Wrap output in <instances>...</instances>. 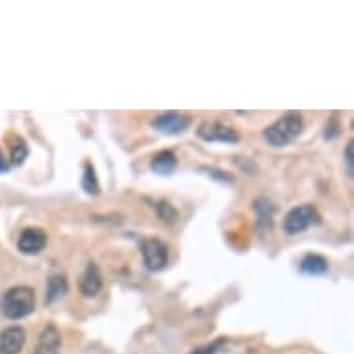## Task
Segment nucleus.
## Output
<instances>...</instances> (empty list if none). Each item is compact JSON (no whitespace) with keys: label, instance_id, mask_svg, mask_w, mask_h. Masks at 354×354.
I'll use <instances>...</instances> for the list:
<instances>
[{"label":"nucleus","instance_id":"20","mask_svg":"<svg viewBox=\"0 0 354 354\" xmlns=\"http://www.w3.org/2000/svg\"><path fill=\"white\" fill-rule=\"evenodd\" d=\"M353 145H354L353 141H348L347 149H345V163H347V171L351 178H353V174H354V160H353L354 147Z\"/></svg>","mask_w":354,"mask_h":354},{"label":"nucleus","instance_id":"11","mask_svg":"<svg viewBox=\"0 0 354 354\" xmlns=\"http://www.w3.org/2000/svg\"><path fill=\"white\" fill-rule=\"evenodd\" d=\"M301 273L310 274V277H319L328 271V261L321 254H306L301 260Z\"/></svg>","mask_w":354,"mask_h":354},{"label":"nucleus","instance_id":"16","mask_svg":"<svg viewBox=\"0 0 354 354\" xmlns=\"http://www.w3.org/2000/svg\"><path fill=\"white\" fill-rule=\"evenodd\" d=\"M82 187L87 195H99V180H97V174H95V167L91 163L87 162L84 165V176H82Z\"/></svg>","mask_w":354,"mask_h":354},{"label":"nucleus","instance_id":"9","mask_svg":"<svg viewBox=\"0 0 354 354\" xmlns=\"http://www.w3.org/2000/svg\"><path fill=\"white\" fill-rule=\"evenodd\" d=\"M26 343V332L21 326H8L0 332V354H19Z\"/></svg>","mask_w":354,"mask_h":354},{"label":"nucleus","instance_id":"3","mask_svg":"<svg viewBox=\"0 0 354 354\" xmlns=\"http://www.w3.org/2000/svg\"><path fill=\"white\" fill-rule=\"evenodd\" d=\"M321 223L319 209L315 208L314 204H301L291 208L284 217V232L288 236H297V234L304 232L310 227H315Z\"/></svg>","mask_w":354,"mask_h":354},{"label":"nucleus","instance_id":"18","mask_svg":"<svg viewBox=\"0 0 354 354\" xmlns=\"http://www.w3.org/2000/svg\"><path fill=\"white\" fill-rule=\"evenodd\" d=\"M339 130H342V127H339V119H337V115H332L330 121L326 122L325 127V140H334V138H337V136H339Z\"/></svg>","mask_w":354,"mask_h":354},{"label":"nucleus","instance_id":"7","mask_svg":"<svg viewBox=\"0 0 354 354\" xmlns=\"http://www.w3.org/2000/svg\"><path fill=\"white\" fill-rule=\"evenodd\" d=\"M47 232H45L43 228L28 227L19 234L17 247L23 254L35 256L39 254V252H43V249L47 247Z\"/></svg>","mask_w":354,"mask_h":354},{"label":"nucleus","instance_id":"17","mask_svg":"<svg viewBox=\"0 0 354 354\" xmlns=\"http://www.w3.org/2000/svg\"><path fill=\"white\" fill-rule=\"evenodd\" d=\"M156 214L163 223H169V225L178 219V212H176V208H174L171 203H167V201H162V203L156 204Z\"/></svg>","mask_w":354,"mask_h":354},{"label":"nucleus","instance_id":"6","mask_svg":"<svg viewBox=\"0 0 354 354\" xmlns=\"http://www.w3.org/2000/svg\"><path fill=\"white\" fill-rule=\"evenodd\" d=\"M151 124L154 130L162 132V134L176 136L187 130V127L192 124V119L186 113H180V111H163V113H158L152 119Z\"/></svg>","mask_w":354,"mask_h":354},{"label":"nucleus","instance_id":"12","mask_svg":"<svg viewBox=\"0 0 354 354\" xmlns=\"http://www.w3.org/2000/svg\"><path fill=\"white\" fill-rule=\"evenodd\" d=\"M176 165H178V162H176V156H174L173 151H160L151 162V169L158 174L174 173Z\"/></svg>","mask_w":354,"mask_h":354},{"label":"nucleus","instance_id":"4","mask_svg":"<svg viewBox=\"0 0 354 354\" xmlns=\"http://www.w3.org/2000/svg\"><path fill=\"white\" fill-rule=\"evenodd\" d=\"M141 256L149 271H163L169 263V247L165 241L158 238H147L141 241Z\"/></svg>","mask_w":354,"mask_h":354},{"label":"nucleus","instance_id":"21","mask_svg":"<svg viewBox=\"0 0 354 354\" xmlns=\"http://www.w3.org/2000/svg\"><path fill=\"white\" fill-rule=\"evenodd\" d=\"M208 173L212 178H217L219 182H232V178L228 176V173H221V171H215V169H209Z\"/></svg>","mask_w":354,"mask_h":354},{"label":"nucleus","instance_id":"13","mask_svg":"<svg viewBox=\"0 0 354 354\" xmlns=\"http://www.w3.org/2000/svg\"><path fill=\"white\" fill-rule=\"evenodd\" d=\"M67 291H69L67 279L62 277V274H53L47 284V304H54V302L62 301L67 295Z\"/></svg>","mask_w":354,"mask_h":354},{"label":"nucleus","instance_id":"1","mask_svg":"<svg viewBox=\"0 0 354 354\" xmlns=\"http://www.w3.org/2000/svg\"><path fill=\"white\" fill-rule=\"evenodd\" d=\"M35 310V293L28 286H15L0 299V312L6 319L17 321L28 317Z\"/></svg>","mask_w":354,"mask_h":354},{"label":"nucleus","instance_id":"5","mask_svg":"<svg viewBox=\"0 0 354 354\" xmlns=\"http://www.w3.org/2000/svg\"><path fill=\"white\" fill-rule=\"evenodd\" d=\"M197 136L201 140L208 141V143H214V141H219V143H239L241 141V134L236 128L221 121L203 122L198 127Z\"/></svg>","mask_w":354,"mask_h":354},{"label":"nucleus","instance_id":"14","mask_svg":"<svg viewBox=\"0 0 354 354\" xmlns=\"http://www.w3.org/2000/svg\"><path fill=\"white\" fill-rule=\"evenodd\" d=\"M28 158V145L21 136L10 138V165H23Z\"/></svg>","mask_w":354,"mask_h":354},{"label":"nucleus","instance_id":"2","mask_svg":"<svg viewBox=\"0 0 354 354\" xmlns=\"http://www.w3.org/2000/svg\"><path fill=\"white\" fill-rule=\"evenodd\" d=\"M302 128H304V121H302L301 113L290 111L263 130V140L268 141L271 147L290 145L291 141L299 138Z\"/></svg>","mask_w":354,"mask_h":354},{"label":"nucleus","instance_id":"19","mask_svg":"<svg viewBox=\"0 0 354 354\" xmlns=\"http://www.w3.org/2000/svg\"><path fill=\"white\" fill-rule=\"evenodd\" d=\"M225 345V339H217V342H212L208 345H203V347H197L195 351H192L189 354H217L221 351V347Z\"/></svg>","mask_w":354,"mask_h":354},{"label":"nucleus","instance_id":"8","mask_svg":"<svg viewBox=\"0 0 354 354\" xmlns=\"http://www.w3.org/2000/svg\"><path fill=\"white\" fill-rule=\"evenodd\" d=\"M78 288H80V293L86 299H93L100 293V290H102V273H100L99 266L95 261L87 263V268L84 269V273L80 277V282H78Z\"/></svg>","mask_w":354,"mask_h":354},{"label":"nucleus","instance_id":"22","mask_svg":"<svg viewBox=\"0 0 354 354\" xmlns=\"http://www.w3.org/2000/svg\"><path fill=\"white\" fill-rule=\"evenodd\" d=\"M10 162H8L6 158H4V154H2V151H0V173H8L10 171Z\"/></svg>","mask_w":354,"mask_h":354},{"label":"nucleus","instance_id":"10","mask_svg":"<svg viewBox=\"0 0 354 354\" xmlns=\"http://www.w3.org/2000/svg\"><path fill=\"white\" fill-rule=\"evenodd\" d=\"M59 348H62V334L56 326L48 325L41 332L34 354H59Z\"/></svg>","mask_w":354,"mask_h":354},{"label":"nucleus","instance_id":"15","mask_svg":"<svg viewBox=\"0 0 354 354\" xmlns=\"http://www.w3.org/2000/svg\"><path fill=\"white\" fill-rule=\"evenodd\" d=\"M254 209L258 214V223L266 225V228L271 230V227H273V204L269 203L268 198H258L254 203Z\"/></svg>","mask_w":354,"mask_h":354}]
</instances>
